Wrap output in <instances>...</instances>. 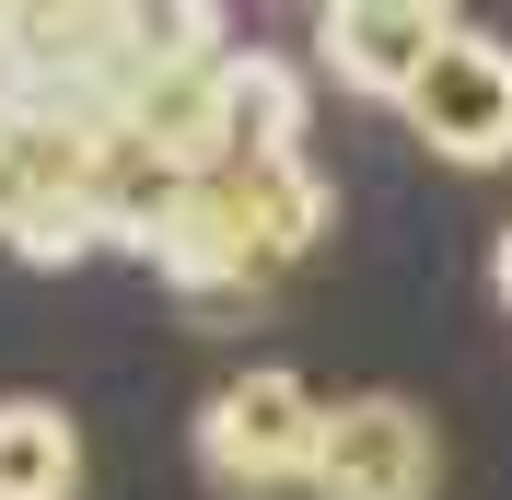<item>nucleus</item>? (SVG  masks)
<instances>
[{"mask_svg":"<svg viewBox=\"0 0 512 500\" xmlns=\"http://www.w3.org/2000/svg\"><path fill=\"white\" fill-rule=\"evenodd\" d=\"M315 233H326L315 163L268 152V163H222V175L163 187V210L128 233V256H152L175 291H256V280H280Z\"/></svg>","mask_w":512,"mask_h":500,"instance_id":"1","label":"nucleus"},{"mask_svg":"<svg viewBox=\"0 0 512 500\" xmlns=\"http://www.w3.org/2000/svg\"><path fill=\"white\" fill-rule=\"evenodd\" d=\"M105 245H128L117 221H105V198H24V221H12V256L24 268H82Z\"/></svg>","mask_w":512,"mask_h":500,"instance_id":"7","label":"nucleus"},{"mask_svg":"<svg viewBox=\"0 0 512 500\" xmlns=\"http://www.w3.org/2000/svg\"><path fill=\"white\" fill-rule=\"evenodd\" d=\"M408 128L443 163H512V47L466 24L443 59H431V82L408 94Z\"/></svg>","mask_w":512,"mask_h":500,"instance_id":"5","label":"nucleus"},{"mask_svg":"<svg viewBox=\"0 0 512 500\" xmlns=\"http://www.w3.org/2000/svg\"><path fill=\"white\" fill-rule=\"evenodd\" d=\"M24 94H35V82H24V59H12V24H0V128L24 117Z\"/></svg>","mask_w":512,"mask_h":500,"instance_id":"9","label":"nucleus"},{"mask_svg":"<svg viewBox=\"0 0 512 500\" xmlns=\"http://www.w3.org/2000/svg\"><path fill=\"white\" fill-rule=\"evenodd\" d=\"M82 489V431L47 396H0V500H70Z\"/></svg>","mask_w":512,"mask_h":500,"instance_id":"6","label":"nucleus"},{"mask_svg":"<svg viewBox=\"0 0 512 500\" xmlns=\"http://www.w3.org/2000/svg\"><path fill=\"white\" fill-rule=\"evenodd\" d=\"M489 291H501V303H512V233H501V256H489Z\"/></svg>","mask_w":512,"mask_h":500,"instance_id":"10","label":"nucleus"},{"mask_svg":"<svg viewBox=\"0 0 512 500\" xmlns=\"http://www.w3.org/2000/svg\"><path fill=\"white\" fill-rule=\"evenodd\" d=\"M24 198H35V187H24V163H12V140H0V245H12V221H24Z\"/></svg>","mask_w":512,"mask_h":500,"instance_id":"8","label":"nucleus"},{"mask_svg":"<svg viewBox=\"0 0 512 500\" xmlns=\"http://www.w3.org/2000/svg\"><path fill=\"white\" fill-rule=\"evenodd\" d=\"M315 442H326V396L303 373H233L222 396L198 407V477L233 500H268V489H315Z\"/></svg>","mask_w":512,"mask_h":500,"instance_id":"2","label":"nucleus"},{"mask_svg":"<svg viewBox=\"0 0 512 500\" xmlns=\"http://www.w3.org/2000/svg\"><path fill=\"white\" fill-rule=\"evenodd\" d=\"M454 35H466V24H454L443 0H326V12H315L326 70H338L350 94H384V105H408Z\"/></svg>","mask_w":512,"mask_h":500,"instance_id":"4","label":"nucleus"},{"mask_svg":"<svg viewBox=\"0 0 512 500\" xmlns=\"http://www.w3.org/2000/svg\"><path fill=\"white\" fill-rule=\"evenodd\" d=\"M443 489V431L408 396H338L315 442V500H431Z\"/></svg>","mask_w":512,"mask_h":500,"instance_id":"3","label":"nucleus"}]
</instances>
